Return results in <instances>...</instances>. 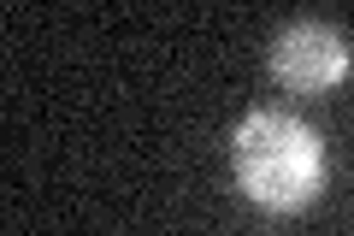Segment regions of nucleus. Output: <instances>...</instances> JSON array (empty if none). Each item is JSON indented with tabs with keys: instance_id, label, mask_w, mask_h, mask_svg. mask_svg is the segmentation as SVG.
I'll return each instance as SVG.
<instances>
[{
	"instance_id": "nucleus-1",
	"label": "nucleus",
	"mask_w": 354,
	"mask_h": 236,
	"mask_svg": "<svg viewBox=\"0 0 354 236\" xmlns=\"http://www.w3.org/2000/svg\"><path fill=\"white\" fill-rule=\"evenodd\" d=\"M230 177L266 212H301L325 195V136L290 107H254L230 130Z\"/></svg>"
},
{
	"instance_id": "nucleus-2",
	"label": "nucleus",
	"mask_w": 354,
	"mask_h": 236,
	"mask_svg": "<svg viewBox=\"0 0 354 236\" xmlns=\"http://www.w3.org/2000/svg\"><path fill=\"white\" fill-rule=\"evenodd\" d=\"M266 71L290 95H330L354 77V36L330 18H290L266 42Z\"/></svg>"
}]
</instances>
